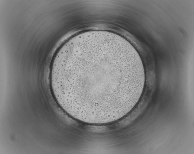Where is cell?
<instances>
[{
  "label": "cell",
  "mask_w": 194,
  "mask_h": 154,
  "mask_svg": "<svg viewBox=\"0 0 194 154\" xmlns=\"http://www.w3.org/2000/svg\"><path fill=\"white\" fill-rule=\"evenodd\" d=\"M50 85L54 99L70 116L92 124L122 118L138 102L145 82L142 61L119 35L95 30L78 34L53 60Z\"/></svg>",
  "instance_id": "6da1fadb"
}]
</instances>
